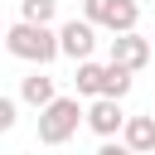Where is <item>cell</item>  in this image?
<instances>
[{"mask_svg":"<svg viewBox=\"0 0 155 155\" xmlns=\"http://www.w3.org/2000/svg\"><path fill=\"white\" fill-rule=\"evenodd\" d=\"M5 48H10L15 58H24V63H39V68H44V63L58 58V34L44 29V24H24V19H19V24L5 29Z\"/></svg>","mask_w":155,"mask_h":155,"instance_id":"obj_1","label":"cell"},{"mask_svg":"<svg viewBox=\"0 0 155 155\" xmlns=\"http://www.w3.org/2000/svg\"><path fill=\"white\" fill-rule=\"evenodd\" d=\"M82 121H87V111L78 107V97H58V102H48L39 111V140L44 145H63V140L78 136Z\"/></svg>","mask_w":155,"mask_h":155,"instance_id":"obj_2","label":"cell"},{"mask_svg":"<svg viewBox=\"0 0 155 155\" xmlns=\"http://www.w3.org/2000/svg\"><path fill=\"white\" fill-rule=\"evenodd\" d=\"M82 19H87L92 29L136 34V19H140V0H82Z\"/></svg>","mask_w":155,"mask_h":155,"instance_id":"obj_3","label":"cell"},{"mask_svg":"<svg viewBox=\"0 0 155 155\" xmlns=\"http://www.w3.org/2000/svg\"><path fill=\"white\" fill-rule=\"evenodd\" d=\"M92 48H97V29H92L87 19H68V24L58 29V53H68L73 63H87Z\"/></svg>","mask_w":155,"mask_h":155,"instance_id":"obj_4","label":"cell"},{"mask_svg":"<svg viewBox=\"0 0 155 155\" xmlns=\"http://www.w3.org/2000/svg\"><path fill=\"white\" fill-rule=\"evenodd\" d=\"M126 111H121V102H111V97H97L92 107H87V126L102 136V140H111V136H121L126 131Z\"/></svg>","mask_w":155,"mask_h":155,"instance_id":"obj_5","label":"cell"},{"mask_svg":"<svg viewBox=\"0 0 155 155\" xmlns=\"http://www.w3.org/2000/svg\"><path fill=\"white\" fill-rule=\"evenodd\" d=\"M111 63L126 68V73H140V68L150 63V39H140V34H116V39H111Z\"/></svg>","mask_w":155,"mask_h":155,"instance_id":"obj_6","label":"cell"},{"mask_svg":"<svg viewBox=\"0 0 155 155\" xmlns=\"http://www.w3.org/2000/svg\"><path fill=\"white\" fill-rule=\"evenodd\" d=\"M121 145L136 155H155V116H131L121 131Z\"/></svg>","mask_w":155,"mask_h":155,"instance_id":"obj_7","label":"cell"},{"mask_svg":"<svg viewBox=\"0 0 155 155\" xmlns=\"http://www.w3.org/2000/svg\"><path fill=\"white\" fill-rule=\"evenodd\" d=\"M19 97H24L29 107H39V111H44L48 102H58V92H53V78H48V73H29V78L19 82Z\"/></svg>","mask_w":155,"mask_h":155,"instance_id":"obj_8","label":"cell"},{"mask_svg":"<svg viewBox=\"0 0 155 155\" xmlns=\"http://www.w3.org/2000/svg\"><path fill=\"white\" fill-rule=\"evenodd\" d=\"M73 82H78V97H92V102H97V97H102V82H107V63H92V58L78 63V78H73Z\"/></svg>","mask_w":155,"mask_h":155,"instance_id":"obj_9","label":"cell"},{"mask_svg":"<svg viewBox=\"0 0 155 155\" xmlns=\"http://www.w3.org/2000/svg\"><path fill=\"white\" fill-rule=\"evenodd\" d=\"M53 15H58V0H19V19L24 24H44L48 29Z\"/></svg>","mask_w":155,"mask_h":155,"instance_id":"obj_10","label":"cell"},{"mask_svg":"<svg viewBox=\"0 0 155 155\" xmlns=\"http://www.w3.org/2000/svg\"><path fill=\"white\" fill-rule=\"evenodd\" d=\"M126 92H131V73H126V68H116V63H107V82H102V97L121 102Z\"/></svg>","mask_w":155,"mask_h":155,"instance_id":"obj_11","label":"cell"},{"mask_svg":"<svg viewBox=\"0 0 155 155\" xmlns=\"http://www.w3.org/2000/svg\"><path fill=\"white\" fill-rule=\"evenodd\" d=\"M15 121H19V111H15V102H10L5 92H0V131H10Z\"/></svg>","mask_w":155,"mask_h":155,"instance_id":"obj_12","label":"cell"},{"mask_svg":"<svg viewBox=\"0 0 155 155\" xmlns=\"http://www.w3.org/2000/svg\"><path fill=\"white\" fill-rule=\"evenodd\" d=\"M97 155H136V150H126V145H116V140H102Z\"/></svg>","mask_w":155,"mask_h":155,"instance_id":"obj_13","label":"cell"},{"mask_svg":"<svg viewBox=\"0 0 155 155\" xmlns=\"http://www.w3.org/2000/svg\"><path fill=\"white\" fill-rule=\"evenodd\" d=\"M0 39H5V29H0Z\"/></svg>","mask_w":155,"mask_h":155,"instance_id":"obj_14","label":"cell"}]
</instances>
